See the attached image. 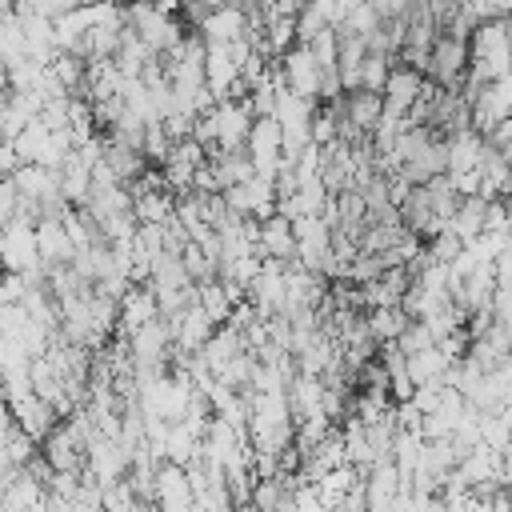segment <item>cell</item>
<instances>
[{"instance_id": "1", "label": "cell", "mask_w": 512, "mask_h": 512, "mask_svg": "<svg viewBox=\"0 0 512 512\" xmlns=\"http://www.w3.org/2000/svg\"><path fill=\"white\" fill-rule=\"evenodd\" d=\"M280 68H284V84L296 92V96H304V100H312V104H320V84H324V68L316 64V56H312V48H304V44H296L284 60H280Z\"/></svg>"}, {"instance_id": "2", "label": "cell", "mask_w": 512, "mask_h": 512, "mask_svg": "<svg viewBox=\"0 0 512 512\" xmlns=\"http://www.w3.org/2000/svg\"><path fill=\"white\" fill-rule=\"evenodd\" d=\"M248 28H252V20H248L244 4H216L212 16L196 32L204 36V44H236L248 36Z\"/></svg>"}, {"instance_id": "3", "label": "cell", "mask_w": 512, "mask_h": 512, "mask_svg": "<svg viewBox=\"0 0 512 512\" xmlns=\"http://www.w3.org/2000/svg\"><path fill=\"white\" fill-rule=\"evenodd\" d=\"M424 84H428L424 72H416V68H408V64H392V76H388V88H384V112L408 120V112H412V104L420 100Z\"/></svg>"}, {"instance_id": "4", "label": "cell", "mask_w": 512, "mask_h": 512, "mask_svg": "<svg viewBox=\"0 0 512 512\" xmlns=\"http://www.w3.org/2000/svg\"><path fill=\"white\" fill-rule=\"evenodd\" d=\"M156 508L160 512H192L196 508V492H192L188 468L160 464V472H156Z\"/></svg>"}, {"instance_id": "5", "label": "cell", "mask_w": 512, "mask_h": 512, "mask_svg": "<svg viewBox=\"0 0 512 512\" xmlns=\"http://www.w3.org/2000/svg\"><path fill=\"white\" fill-rule=\"evenodd\" d=\"M8 416H12V420H16V424L36 440V444H44V440L64 424V420L56 416V408H52V404H44L36 392H32V396H24V400H16V404H8Z\"/></svg>"}, {"instance_id": "6", "label": "cell", "mask_w": 512, "mask_h": 512, "mask_svg": "<svg viewBox=\"0 0 512 512\" xmlns=\"http://www.w3.org/2000/svg\"><path fill=\"white\" fill-rule=\"evenodd\" d=\"M152 320H160V304H156V292L152 288H132L120 304V328L116 336L120 340H132L140 328H148Z\"/></svg>"}, {"instance_id": "7", "label": "cell", "mask_w": 512, "mask_h": 512, "mask_svg": "<svg viewBox=\"0 0 512 512\" xmlns=\"http://www.w3.org/2000/svg\"><path fill=\"white\" fill-rule=\"evenodd\" d=\"M324 380L320 376H300L296 372V380L288 384V404H292V420H296V428L304 424V420H316V416H324Z\"/></svg>"}, {"instance_id": "8", "label": "cell", "mask_w": 512, "mask_h": 512, "mask_svg": "<svg viewBox=\"0 0 512 512\" xmlns=\"http://www.w3.org/2000/svg\"><path fill=\"white\" fill-rule=\"evenodd\" d=\"M260 256L264 260H284V264L296 260V232H292V220H284L280 212L260 224Z\"/></svg>"}, {"instance_id": "9", "label": "cell", "mask_w": 512, "mask_h": 512, "mask_svg": "<svg viewBox=\"0 0 512 512\" xmlns=\"http://www.w3.org/2000/svg\"><path fill=\"white\" fill-rule=\"evenodd\" d=\"M484 148H488V140L480 136V132H456V136H448V176H456V172H476L480 164H484Z\"/></svg>"}, {"instance_id": "10", "label": "cell", "mask_w": 512, "mask_h": 512, "mask_svg": "<svg viewBox=\"0 0 512 512\" xmlns=\"http://www.w3.org/2000/svg\"><path fill=\"white\" fill-rule=\"evenodd\" d=\"M344 116L352 120L356 132L372 136L376 124L384 120V96H376V92H348L344 96Z\"/></svg>"}, {"instance_id": "11", "label": "cell", "mask_w": 512, "mask_h": 512, "mask_svg": "<svg viewBox=\"0 0 512 512\" xmlns=\"http://www.w3.org/2000/svg\"><path fill=\"white\" fill-rule=\"evenodd\" d=\"M132 212L140 224H164L176 216V196L168 188H156V192H140L132 196Z\"/></svg>"}, {"instance_id": "12", "label": "cell", "mask_w": 512, "mask_h": 512, "mask_svg": "<svg viewBox=\"0 0 512 512\" xmlns=\"http://www.w3.org/2000/svg\"><path fill=\"white\" fill-rule=\"evenodd\" d=\"M364 324H368L372 340L384 348V344H396L412 320L404 316V308H376V312H364Z\"/></svg>"}, {"instance_id": "13", "label": "cell", "mask_w": 512, "mask_h": 512, "mask_svg": "<svg viewBox=\"0 0 512 512\" xmlns=\"http://www.w3.org/2000/svg\"><path fill=\"white\" fill-rule=\"evenodd\" d=\"M200 308H204V316H208L216 328H224V324L232 320L236 304H232L224 280H208V284H200Z\"/></svg>"}, {"instance_id": "14", "label": "cell", "mask_w": 512, "mask_h": 512, "mask_svg": "<svg viewBox=\"0 0 512 512\" xmlns=\"http://www.w3.org/2000/svg\"><path fill=\"white\" fill-rule=\"evenodd\" d=\"M212 168H216V176H220V188H224V192H228V188H240V184H248V180H256V164L248 160V152L216 156V160H212Z\"/></svg>"}, {"instance_id": "15", "label": "cell", "mask_w": 512, "mask_h": 512, "mask_svg": "<svg viewBox=\"0 0 512 512\" xmlns=\"http://www.w3.org/2000/svg\"><path fill=\"white\" fill-rule=\"evenodd\" d=\"M48 144H52V128H48L44 120H32V124L20 132V140H16L12 148L20 152V160H24V164H40V160H44V152H48Z\"/></svg>"}, {"instance_id": "16", "label": "cell", "mask_w": 512, "mask_h": 512, "mask_svg": "<svg viewBox=\"0 0 512 512\" xmlns=\"http://www.w3.org/2000/svg\"><path fill=\"white\" fill-rule=\"evenodd\" d=\"M392 64H396V60H388V56H368L364 68H360V92H376V96H384L388 76H392Z\"/></svg>"}, {"instance_id": "17", "label": "cell", "mask_w": 512, "mask_h": 512, "mask_svg": "<svg viewBox=\"0 0 512 512\" xmlns=\"http://www.w3.org/2000/svg\"><path fill=\"white\" fill-rule=\"evenodd\" d=\"M396 344H400V352H404V356H420V352H428V348H436L440 340L432 336V328H428L424 320H412V324L404 328V336H400Z\"/></svg>"}, {"instance_id": "18", "label": "cell", "mask_w": 512, "mask_h": 512, "mask_svg": "<svg viewBox=\"0 0 512 512\" xmlns=\"http://www.w3.org/2000/svg\"><path fill=\"white\" fill-rule=\"evenodd\" d=\"M508 512H512V488H508Z\"/></svg>"}, {"instance_id": "19", "label": "cell", "mask_w": 512, "mask_h": 512, "mask_svg": "<svg viewBox=\"0 0 512 512\" xmlns=\"http://www.w3.org/2000/svg\"><path fill=\"white\" fill-rule=\"evenodd\" d=\"M508 208H512V200H508Z\"/></svg>"}]
</instances>
